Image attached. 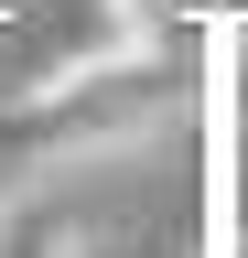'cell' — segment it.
<instances>
[]
</instances>
